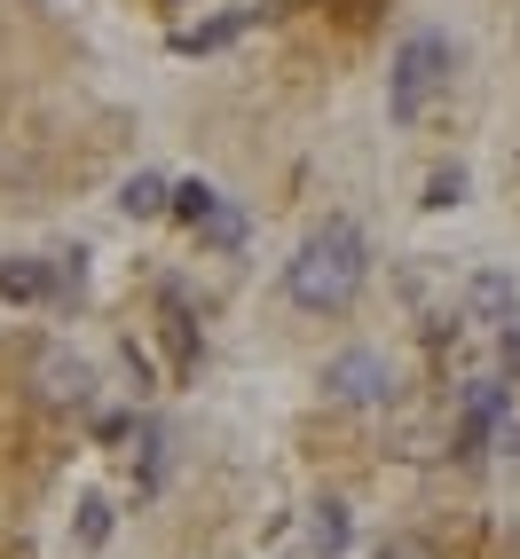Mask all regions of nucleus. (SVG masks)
<instances>
[{"mask_svg": "<svg viewBox=\"0 0 520 559\" xmlns=\"http://www.w3.org/2000/svg\"><path fill=\"white\" fill-rule=\"evenodd\" d=\"M119 213H127V221H151V213H166V181H158V174H134L127 190H119Z\"/></svg>", "mask_w": 520, "mask_h": 559, "instance_id": "9", "label": "nucleus"}, {"mask_svg": "<svg viewBox=\"0 0 520 559\" xmlns=\"http://www.w3.org/2000/svg\"><path fill=\"white\" fill-rule=\"evenodd\" d=\"M379 559H441V551H434V544H426V536H394V544H387V551H379Z\"/></svg>", "mask_w": 520, "mask_h": 559, "instance_id": "14", "label": "nucleus"}, {"mask_svg": "<svg viewBox=\"0 0 520 559\" xmlns=\"http://www.w3.org/2000/svg\"><path fill=\"white\" fill-rule=\"evenodd\" d=\"M245 24H252V16H213V24H198V32H181L174 48H181V56H198V48H221V40H237Z\"/></svg>", "mask_w": 520, "mask_h": 559, "instance_id": "10", "label": "nucleus"}, {"mask_svg": "<svg viewBox=\"0 0 520 559\" xmlns=\"http://www.w3.org/2000/svg\"><path fill=\"white\" fill-rule=\"evenodd\" d=\"M32 394L56 402V409H87V402H95V370H87V355L40 347V355H32Z\"/></svg>", "mask_w": 520, "mask_h": 559, "instance_id": "4", "label": "nucleus"}, {"mask_svg": "<svg viewBox=\"0 0 520 559\" xmlns=\"http://www.w3.org/2000/svg\"><path fill=\"white\" fill-rule=\"evenodd\" d=\"M465 300H473V316H481V323H505V316L520 308V284H512L505 269H481V276H473V292H465Z\"/></svg>", "mask_w": 520, "mask_h": 559, "instance_id": "5", "label": "nucleus"}, {"mask_svg": "<svg viewBox=\"0 0 520 559\" xmlns=\"http://www.w3.org/2000/svg\"><path fill=\"white\" fill-rule=\"evenodd\" d=\"M441 80H450V40H441V32H411L402 56H394V80H387V110L402 127L426 119V103L441 95Z\"/></svg>", "mask_w": 520, "mask_h": 559, "instance_id": "2", "label": "nucleus"}, {"mask_svg": "<svg viewBox=\"0 0 520 559\" xmlns=\"http://www.w3.org/2000/svg\"><path fill=\"white\" fill-rule=\"evenodd\" d=\"M237 237H245V221H237L229 205H221V213L205 221V245H237Z\"/></svg>", "mask_w": 520, "mask_h": 559, "instance_id": "13", "label": "nucleus"}, {"mask_svg": "<svg viewBox=\"0 0 520 559\" xmlns=\"http://www.w3.org/2000/svg\"><path fill=\"white\" fill-rule=\"evenodd\" d=\"M505 370H512V379H520V340H505Z\"/></svg>", "mask_w": 520, "mask_h": 559, "instance_id": "16", "label": "nucleus"}, {"mask_svg": "<svg viewBox=\"0 0 520 559\" xmlns=\"http://www.w3.org/2000/svg\"><path fill=\"white\" fill-rule=\"evenodd\" d=\"M40 292H56V269H40V260H0V300H40Z\"/></svg>", "mask_w": 520, "mask_h": 559, "instance_id": "7", "label": "nucleus"}, {"mask_svg": "<svg viewBox=\"0 0 520 559\" xmlns=\"http://www.w3.org/2000/svg\"><path fill=\"white\" fill-rule=\"evenodd\" d=\"M370 276V245L355 221H323V229L292 252V269H284V292H292V308H308V316H340L355 308V292Z\"/></svg>", "mask_w": 520, "mask_h": 559, "instance_id": "1", "label": "nucleus"}, {"mask_svg": "<svg viewBox=\"0 0 520 559\" xmlns=\"http://www.w3.org/2000/svg\"><path fill=\"white\" fill-rule=\"evenodd\" d=\"M166 213L190 221V229H205V221L221 213V190H213V181H174V190H166Z\"/></svg>", "mask_w": 520, "mask_h": 559, "instance_id": "6", "label": "nucleus"}, {"mask_svg": "<svg viewBox=\"0 0 520 559\" xmlns=\"http://www.w3.org/2000/svg\"><path fill=\"white\" fill-rule=\"evenodd\" d=\"M458 198H465V174H458V166H441V174L426 181V205L441 213V205H458Z\"/></svg>", "mask_w": 520, "mask_h": 559, "instance_id": "12", "label": "nucleus"}, {"mask_svg": "<svg viewBox=\"0 0 520 559\" xmlns=\"http://www.w3.org/2000/svg\"><path fill=\"white\" fill-rule=\"evenodd\" d=\"M497 450H505V465H520V426H512V418L497 426Z\"/></svg>", "mask_w": 520, "mask_h": 559, "instance_id": "15", "label": "nucleus"}, {"mask_svg": "<svg viewBox=\"0 0 520 559\" xmlns=\"http://www.w3.org/2000/svg\"><path fill=\"white\" fill-rule=\"evenodd\" d=\"M308 544H316V559H340V551H347V504H316Z\"/></svg>", "mask_w": 520, "mask_h": 559, "instance_id": "8", "label": "nucleus"}, {"mask_svg": "<svg viewBox=\"0 0 520 559\" xmlns=\"http://www.w3.org/2000/svg\"><path fill=\"white\" fill-rule=\"evenodd\" d=\"M323 394H331V402H347V409H379V402L394 394V362H387L379 347H347V355H331Z\"/></svg>", "mask_w": 520, "mask_h": 559, "instance_id": "3", "label": "nucleus"}, {"mask_svg": "<svg viewBox=\"0 0 520 559\" xmlns=\"http://www.w3.org/2000/svg\"><path fill=\"white\" fill-rule=\"evenodd\" d=\"M103 536H110V504H103V497H87V504H80V544L95 551Z\"/></svg>", "mask_w": 520, "mask_h": 559, "instance_id": "11", "label": "nucleus"}]
</instances>
